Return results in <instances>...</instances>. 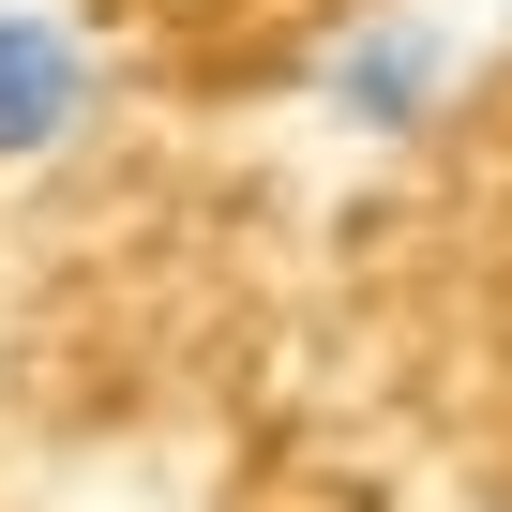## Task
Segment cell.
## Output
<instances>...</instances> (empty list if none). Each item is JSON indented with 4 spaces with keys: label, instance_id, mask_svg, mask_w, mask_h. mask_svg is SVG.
Wrapping results in <instances>:
<instances>
[{
    "label": "cell",
    "instance_id": "cell-1",
    "mask_svg": "<svg viewBox=\"0 0 512 512\" xmlns=\"http://www.w3.org/2000/svg\"><path fill=\"white\" fill-rule=\"evenodd\" d=\"M317 106H332V136L407 151V136L452 106V31H437V16H362V31L317 61Z\"/></svg>",
    "mask_w": 512,
    "mask_h": 512
},
{
    "label": "cell",
    "instance_id": "cell-2",
    "mask_svg": "<svg viewBox=\"0 0 512 512\" xmlns=\"http://www.w3.org/2000/svg\"><path fill=\"white\" fill-rule=\"evenodd\" d=\"M76 121H91V46L31 0H0V166L76 151Z\"/></svg>",
    "mask_w": 512,
    "mask_h": 512
}]
</instances>
